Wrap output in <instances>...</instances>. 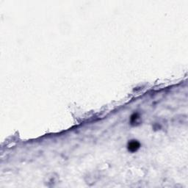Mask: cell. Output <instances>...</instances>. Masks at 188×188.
Masks as SVG:
<instances>
[{
    "instance_id": "6da1fadb",
    "label": "cell",
    "mask_w": 188,
    "mask_h": 188,
    "mask_svg": "<svg viewBox=\"0 0 188 188\" xmlns=\"http://www.w3.org/2000/svg\"><path fill=\"white\" fill-rule=\"evenodd\" d=\"M140 144L138 140H131L128 143V149L131 152H135L140 148Z\"/></svg>"
}]
</instances>
